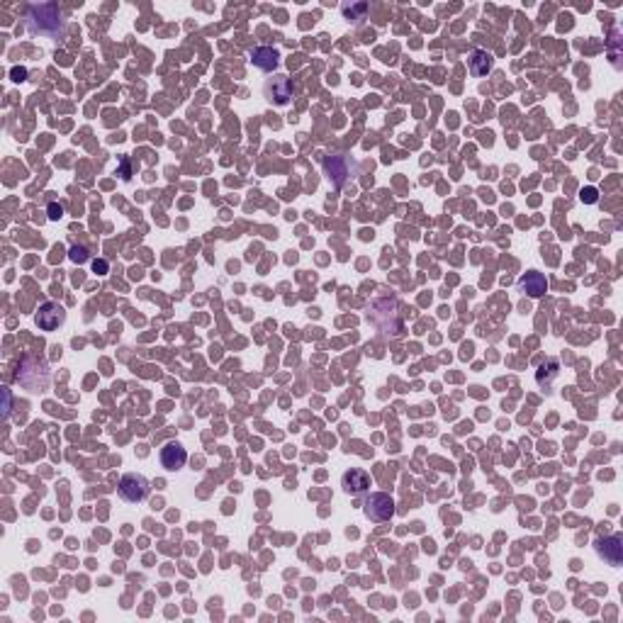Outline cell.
<instances>
[{
  "label": "cell",
  "instance_id": "3",
  "mask_svg": "<svg viewBox=\"0 0 623 623\" xmlns=\"http://www.w3.org/2000/svg\"><path fill=\"white\" fill-rule=\"evenodd\" d=\"M15 378L17 383L25 385L27 390L37 392V390H44L46 385H49V368H46L44 360L34 358V355H25L20 368H17Z\"/></svg>",
  "mask_w": 623,
  "mask_h": 623
},
{
  "label": "cell",
  "instance_id": "9",
  "mask_svg": "<svg viewBox=\"0 0 623 623\" xmlns=\"http://www.w3.org/2000/svg\"><path fill=\"white\" fill-rule=\"evenodd\" d=\"M594 548H597V555L604 557L609 565L619 567L623 562V538L619 533L614 536H604V538H597L594 541Z\"/></svg>",
  "mask_w": 623,
  "mask_h": 623
},
{
  "label": "cell",
  "instance_id": "1",
  "mask_svg": "<svg viewBox=\"0 0 623 623\" xmlns=\"http://www.w3.org/2000/svg\"><path fill=\"white\" fill-rule=\"evenodd\" d=\"M25 25L32 34L61 39L66 34V15H64V10L56 3L29 5L25 13Z\"/></svg>",
  "mask_w": 623,
  "mask_h": 623
},
{
  "label": "cell",
  "instance_id": "15",
  "mask_svg": "<svg viewBox=\"0 0 623 623\" xmlns=\"http://www.w3.org/2000/svg\"><path fill=\"white\" fill-rule=\"evenodd\" d=\"M557 373H560V363H557V358H548L545 363H541V368H538L536 383L541 385V388H548V385L557 378Z\"/></svg>",
  "mask_w": 623,
  "mask_h": 623
},
{
  "label": "cell",
  "instance_id": "23",
  "mask_svg": "<svg viewBox=\"0 0 623 623\" xmlns=\"http://www.w3.org/2000/svg\"><path fill=\"white\" fill-rule=\"evenodd\" d=\"M13 76H15V81H25L27 71H25V69H15V71H13Z\"/></svg>",
  "mask_w": 623,
  "mask_h": 623
},
{
  "label": "cell",
  "instance_id": "5",
  "mask_svg": "<svg viewBox=\"0 0 623 623\" xmlns=\"http://www.w3.org/2000/svg\"><path fill=\"white\" fill-rule=\"evenodd\" d=\"M149 480L144 477V475L139 472H127L122 475L120 485H117V492H120V497L124 502L129 504H139L144 502L146 497H149Z\"/></svg>",
  "mask_w": 623,
  "mask_h": 623
},
{
  "label": "cell",
  "instance_id": "21",
  "mask_svg": "<svg viewBox=\"0 0 623 623\" xmlns=\"http://www.w3.org/2000/svg\"><path fill=\"white\" fill-rule=\"evenodd\" d=\"M10 407H13V400H10V390L3 388V419L10 417Z\"/></svg>",
  "mask_w": 623,
  "mask_h": 623
},
{
  "label": "cell",
  "instance_id": "4",
  "mask_svg": "<svg viewBox=\"0 0 623 623\" xmlns=\"http://www.w3.org/2000/svg\"><path fill=\"white\" fill-rule=\"evenodd\" d=\"M324 173L334 188H343L351 178H355V173H358V163H355L351 156L334 153V156L324 158Z\"/></svg>",
  "mask_w": 623,
  "mask_h": 623
},
{
  "label": "cell",
  "instance_id": "22",
  "mask_svg": "<svg viewBox=\"0 0 623 623\" xmlns=\"http://www.w3.org/2000/svg\"><path fill=\"white\" fill-rule=\"evenodd\" d=\"M120 176H122V178H124V181H129V178H132V176H129V161H127V158H124V161H122V168H120Z\"/></svg>",
  "mask_w": 623,
  "mask_h": 623
},
{
  "label": "cell",
  "instance_id": "6",
  "mask_svg": "<svg viewBox=\"0 0 623 623\" xmlns=\"http://www.w3.org/2000/svg\"><path fill=\"white\" fill-rule=\"evenodd\" d=\"M263 95L268 103L278 105V108H285V105L293 103V83H290L288 76L275 74V76H270V78H265Z\"/></svg>",
  "mask_w": 623,
  "mask_h": 623
},
{
  "label": "cell",
  "instance_id": "2",
  "mask_svg": "<svg viewBox=\"0 0 623 623\" xmlns=\"http://www.w3.org/2000/svg\"><path fill=\"white\" fill-rule=\"evenodd\" d=\"M365 319H368V324H373L380 334L390 336V339L400 336L402 329H405L402 317H400V305H397V300L392 298V295H380V298L373 300L365 310Z\"/></svg>",
  "mask_w": 623,
  "mask_h": 623
},
{
  "label": "cell",
  "instance_id": "14",
  "mask_svg": "<svg viewBox=\"0 0 623 623\" xmlns=\"http://www.w3.org/2000/svg\"><path fill=\"white\" fill-rule=\"evenodd\" d=\"M495 69V56L487 49H475L470 54V74L475 78H485Z\"/></svg>",
  "mask_w": 623,
  "mask_h": 623
},
{
  "label": "cell",
  "instance_id": "16",
  "mask_svg": "<svg viewBox=\"0 0 623 623\" xmlns=\"http://www.w3.org/2000/svg\"><path fill=\"white\" fill-rule=\"evenodd\" d=\"M341 13L348 22H355V25H358V22H363L365 15H368V3H353V5L346 3V5H341Z\"/></svg>",
  "mask_w": 623,
  "mask_h": 623
},
{
  "label": "cell",
  "instance_id": "10",
  "mask_svg": "<svg viewBox=\"0 0 623 623\" xmlns=\"http://www.w3.org/2000/svg\"><path fill=\"white\" fill-rule=\"evenodd\" d=\"M341 487L351 497L365 495V492L373 487V477L365 470H360V467H351V470L341 475Z\"/></svg>",
  "mask_w": 623,
  "mask_h": 623
},
{
  "label": "cell",
  "instance_id": "11",
  "mask_svg": "<svg viewBox=\"0 0 623 623\" xmlns=\"http://www.w3.org/2000/svg\"><path fill=\"white\" fill-rule=\"evenodd\" d=\"M158 460H161V465L166 467V470L176 472L188 462V450L183 448L178 441H168L161 448V453H158Z\"/></svg>",
  "mask_w": 623,
  "mask_h": 623
},
{
  "label": "cell",
  "instance_id": "12",
  "mask_svg": "<svg viewBox=\"0 0 623 623\" xmlns=\"http://www.w3.org/2000/svg\"><path fill=\"white\" fill-rule=\"evenodd\" d=\"M519 290H521V293H524V295H529V298L538 300V298H543V295L548 293V280H545L543 273H538V270H529V273H526V275H521V278H519Z\"/></svg>",
  "mask_w": 623,
  "mask_h": 623
},
{
  "label": "cell",
  "instance_id": "7",
  "mask_svg": "<svg viewBox=\"0 0 623 623\" xmlns=\"http://www.w3.org/2000/svg\"><path fill=\"white\" fill-rule=\"evenodd\" d=\"M363 512L375 524H385L395 516V500L385 492H373L363 504Z\"/></svg>",
  "mask_w": 623,
  "mask_h": 623
},
{
  "label": "cell",
  "instance_id": "17",
  "mask_svg": "<svg viewBox=\"0 0 623 623\" xmlns=\"http://www.w3.org/2000/svg\"><path fill=\"white\" fill-rule=\"evenodd\" d=\"M69 258L74 260V263H86V260H91V253H88V248L86 246H78V244H74L69 248Z\"/></svg>",
  "mask_w": 623,
  "mask_h": 623
},
{
  "label": "cell",
  "instance_id": "20",
  "mask_svg": "<svg viewBox=\"0 0 623 623\" xmlns=\"http://www.w3.org/2000/svg\"><path fill=\"white\" fill-rule=\"evenodd\" d=\"M93 270L98 273V275H108V273H110V263L105 258H95L93 260Z\"/></svg>",
  "mask_w": 623,
  "mask_h": 623
},
{
  "label": "cell",
  "instance_id": "8",
  "mask_svg": "<svg viewBox=\"0 0 623 623\" xmlns=\"http://www.w3.org/2000/svg\"><path fill=\"white\" fill-rule=\"evenodd\" d=\"M34 322H37L41 331H54L66 322V312L56 302H44L37 310V314H34Z\"/></svg>",
  "mask_w": 623,
  "mask_h": 623
},
{
  "label": "cell",
  "instance_id": "19",
  "mask_svg": "<svg viewBox=\"0 0 623 623\" xmlns=\"http://www.w3.org/2000/svg\"><path fill=\"white\" fill-rule=\"evenodd\" d=\"M579 200H582V203H587V205H594L597 200H599L597 188H584L582 193H579Z\"/></svg>",
  "mask_w": 623,
  "mask_h": 623
},
{
  "label": "cell",
  "instance_id": "18",
  "mask_svg": "<svg viewBox=\"0 0 623 623\" xmlns=\"http://www.w3.org/2000/svg\"><path fill=\"white\" fill-rule=\"evenodd\" d=\"M64 212H66V210H64V205H61V203H56V200H51V203L46 205V217H49L51 222H56V219H61V217H64Z\"/></svg>",
  "mask_w": 623,
  "mask_h": 623
},
{
  "label": "cell",
  "instance_id": "13",
  "mask_svg": "<svg viewBox=\"0 0 623 623\" xmlns=\"http://www.w3.org/2000/svg\"><path fill=\"white\" fill-rule=\"evenodd\" d=\"M248 56H251L253 66L260 71H268V74L280 66V51L275 46H256V49H251Z\"/></svg>",
  "mask_w": 623,
  "mask_h": 623
}]
</instances>
